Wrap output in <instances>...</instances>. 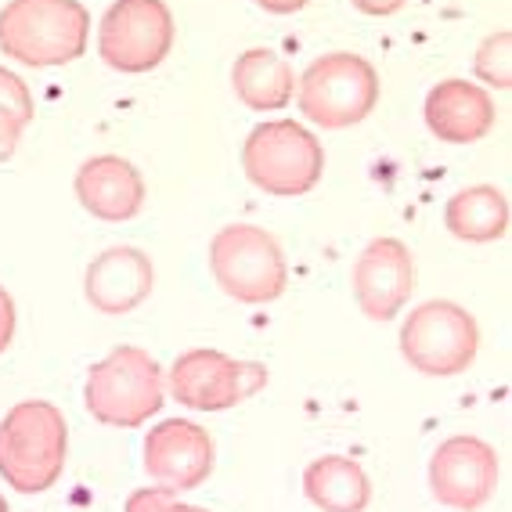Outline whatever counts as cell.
I'll return each mask as SVG.
<instances>
[{
    "instance_id": "1",
    "label": "cell",
    "mask_w": 512,
    "mask_h": 512,
    "mask_svg": "<svg viewBox=\"0 0 512 512\" xmlns=\"http://www.w3.org/2000/svg\"><path fill=\"white\" fill-rule=\"evenodd\" d=\"M91 11L80 0H8L0 8V51L29 69H55L87 55Z\"/></svg>"
},
{
    "instance_id": "2",
    "label": "cell",
    "mask_w": 512,
    "mask_h": 512,
    "mask_svg": "<svg viewBox=\"0 0 512 512\" xmlns=\"http://www.w3.org/2000/svg\"><path fill=\"white\" fill-rule=\"evenodd\" d=\"M69 426L51 401H19L0 419V476L19 494H44L65 473Z\"/></svg>"
},
{
    "instance_id": "3",
    "label": "cell",
    "mask_w": 512,
    "mask_h": 512,
    "mask_svg": "<svg viewBox=\"0 0 512 512\" xmlns=\"http://www.w3.org/2000/svg\"><path fill=\"white\" fill-rule=\"evenodd\" d=\"M83 404L94 422L112 430H138L163 412L166 379L159 361L141 347H116L87 372Z\"/></svg>"
},
{
    "instance_id": "4",
    "label": "cell",
    "mask_w": 512,
    "mask_h": 512,
    "mask_svg": "<svg viewBox=\"0 0 512 512\" xmlns=\"http://www.w3.org/2000/svg\"><path fill=\"white\" fill-rule=\"evenodd\" d=\"M242 170L260 192L275 199H300L314 192L325 174V148L296 119H271L249 130L242 145Z\"/></svg>"
},
{
    "instance_id": "5",
    "label": "cell",
    "mask_w": 512,
    "mask_h": 512,
    "mask_svg": "<svg viewBox=\"0 0 512 512\" xmlns=\"http://www.w3.org/2000/svg\"><path fill=\"white\" fill-rule=\"evenodd\" d=\"M296 105L321 130L357 127L379 105V73L368 58L329 51L296 76Z\"/></svg>"
},
{
    "instance_id": "6",
    "label": "cell",
    "mask_w": 512,
    "mask_h": 512,
    "mask_svg": "<svg viewBox=\"0 0 512 512\" xmlns=\"http://www.w3.org/2000/svg\"><path fill=\"white\" fill-rule=\"evenodd\" d=\"M210 271L220 293L238 303H271L289 285V264L271 231L228 224L210 242Z\"/></svg>"
},
{
    "instance_id": "7",
    "label": "cell",
    "mask_w": 512,
    "mask_h": 512,
    "mask_svg": "<svg viewBox=\"0 0 512 512\" xmlns=\"http://www.w3.org/2000/svg\"><path fill=\"white\" fill-rule=\"evenodd\" d=\"M480 325L476 318L451 300L419 303L401 325V354L422 375L451 379L476 361Z\"/></svg>"
},
{
    "instance_id": "8",
    "label": "cell",
    "mask_w": 512,
    "mask_h": 512,
    "mask_svg": "<svg viewBox=\"0 0 512 512\" xmlns=\"http://www.w3.org/2000/svg\"><path fill=\"white\" fill-rule=\"evenodd\" d=\"M174 11L166 0H116L98 22V55L116 73H152L174 51Z\"/></svg>"
},
{
    "instance_id": "9",
    "label": "cell",
    "mask_w": 512,
    "mask_h": 512,
    "mask_svg": "<svg viewBox=\"0 0 512 512\" xmlns=\"http://www.w3.org/2000/svg\"><path fill=\"white\" fill-rule=\"evenodd\" d=\"M267 383V368L256 361H235L220 350H188L170 368V394L192 412H224Z\"/></svg>"
},
{
    "instance_id": "10",
    "label": "cell",
    "mask_w": 512,
    "mask_h": 512,
    "mask_svg": "<svg viewBox=\"0 0 512 512\" xmlns=\"http://www.w3.org/2000/svg\"><path fill=\"white\" fill-rule=\"evenodd\" d=\"M498 487V451L480 437H448L430 458V494L444 509L476 512Z\"/></svg>"
},
{
    "instance_id": "11",
    "label": "cell",
    "mask_w": 512,
    "mask_h": 512,
    "mask_svg": "<svg viewBox=\"0 0 512 512\" xmlns=\"http://www.w3.org/2000/svg\"><path fill=\"white\" fill-rule=\"evenodd\" d=\"M354 300L372 321H394L415 289L412 249L401 238H372L350 271Z\"/></svg>"
},
{
    "instance_id": "12",
    "label": "cell",
    "mask_w": 512,
    "mask_h": 512,
    "mask_svg": "<svg viewBox=\"0 0 512 512\" xmlns=\"http://www.w3.org/2000/svg\"><path fill=\"white\" fill-rule=\"evenodd\" d=\"M141 455L148 480L174 494L195 491L213 473V437L188 419H166L148 430Z\"/></svg>"
},
{
    "instance_id": "13",
    "label": "cell",
    "mask_w": 512,
    "mask_h": 512,
    "mask_svg": "<svg viewBox=\"0 0 512 512\" xmlns=\"http://www.w3.org/2000/svg\"><path fill=\"white\" fill-rule=\"evenodd\" d=\"M156 271L141 249L134 246H112L101 256H94L83 275V296L98 314L123 318V314L138 311L141 303L152 296Z\"/></svg>"
},
{
    "instance_id": "14",
    "label": "cell",
    "mask_w": 512,
    "mask_h": 512,
    "mask_svg": "<svg viewBox=\"0 0 512 512\" xmlns=\"http://www.w3.org/2000/svg\"><path fill=\"white\" fill-rule=\"evenodd\" d=\"M422 119L437 141L448 145H476L494 130V98L487 94V87L469 80H444L426 94L422 105Z\"/></svg>"
},
{
    "instance_id": "15",
    "label": "cell",
    "mask_w": 512,
    "mask_h": 512,
    "mask_svg": "<svg viewBox=\"0 0 512 512\" xmlns=\"http://www.w3.org/2000/svg\"><path fill=\"white\" fill-rule=\"evenodd\" d=\"M76 199L91 217L105 224H123L141 213L148 199L145 177L130 159L94 156L76 170Z\"/></svg>"
},
{
    "instance_id": "16",
    "label": "cell",
    "mask_w": 512,
    "mask_h": 512,
    "mask_svg": "<svg viewBox=\"0 0 512 512\" xmlns=\"http://www.w3.org/2000/svg\"><path fill=\"white\" fill-rule=\"evenodd\" d=\"M235 98L253 112H282L296 94L293 62L271 47H249L231 65Z\"/></svg>"
},
{
    "instance_id": "17",
    "label": "cell",
    "mask_w": 512,
    "mask_h": 512,
    "mask_svg": "<svg viewBox=\"0 0 512 512\" xmlns=\"http://www.w3.org/2000/svg\"><path fill=\"white\" fill-rule=\"evenodd\" d=\"M303 494L321 512H365L372 502V480L354 458L325 455L303 469Z\"/></svg>"
},
{
    "instance_id": "18",
    "label": "cell",
    "mask_w": 512,
    "mask_h": 512,
    "mask_svg": "<svg viewBox=\"0 0 512 512\" xmlns=\"http://www.w3.org/2000/svg\"><path fill=\"white\" fill-rule=\"evenodd\" d=\"M444 224L458 242H498L509 231V199L494 184L462 188L444 206Z\"/></svg>"
},
{
    "instance_id": "19",
    "label": "cell",
    "mask_w": 512,
    "mask_h": 512,
    "mask_svg": "<svg viewBox=\"0 0 512 512\" xmlns=\"http://www.w3.org/2000/svg\"><path fill=\"white\" fill-rule=\"evenodd\" d=\"M476 76L487 83V87H498V91H509L512 87V33L509 29H498L480 44L473 58Z\"/></svg>"
},
{
    "instance_id": "20",
    "label": "cell",
    "mask_w": 512,
    "mask_h": 512,
    "mask_svg": "<svg viewBox=\"0 0 512 512\" xmlns=\"http://www.w3.org/2000/svg\"><path fill=\"white\" fill-rule=\"evenodd\" d=\"M0 112H8V116L22 119V123H33V94H29V87L22 83V76H15L11 69H4L0 65Z\"/></svg>"
},
{
    "instance_id": "21",
    "label": "cell",
    "mask_w": 512,
    "mask_h": 512,
    "mask_svg": "<svg viewBox=\"0 0 512 512\" xmlns=\"http://www.w3.org/2000/svg\"><path fill=\"white\" fill-rule=\"evenodd\" d=\"M123 512H181V498L166 487H141L127 498Z\"/></svg>"
},
{
    "instance_id": "22",
    "label": "cell",
    "mask_w": 512,
    "mask_h": 512,
    "mask_svg": "<svg viewBox=\"0 0 512 512\" xmlns=\"http://www.w3.org/2000/svg\"><path fill=\"white\" fill-rule=\"evenodd\" d=\"M22 130H26V123H22V119L8 116V112H0V163H8V159L15 156Z\"/></svg>"
},
{
    "instance_id": "23",
    "label": "cell",
    "mask_w": 512,
    "mask_h": 512,
    "mask_svg": "<svg viewBox=\"0 0 512 512\" xmlns=\"http://www.w3.org/2000/svg\"><path fill=\"white\" fill-rule=\"evenodd\" d=\"M11 339H15V300L0 285V354L11 347Z\"/></svg>"
},
{
    "instance_id": "24",
    "label": "cell",
    "mask_w": 512,
    "mask_h": 512,
    "mask_svg": "<svg viewBox=\"0 0 512 512\" xmlns=\"http://www.w3.org/2000/svg\"><path fill=\"white\" fill-rule=\"evenodd\" d=\"M361 15H372V19H386V15H397V11L408 4V0H350Z\"/></svg>"
},
{
    "instance_id": "25",
    "label": "cell",
    "mask_w": 512,
    "mask_h": 512,
    "mask_svg": "<svg viewBox=\"0 0 512 512\" xmlns=\"http://www.w3.org/2000/svg\"><path fill=\"white\" fill-rule=\"evenodd\" d=\"M264 11H271V15H296V11H303L311 0H256Z\"/></svg>"
},
{
    "instance_id": "26",
    "label": "cell",
    "mask_w": 512,
    "mask_h": 512,
    "mask_svg": "<svg viewBox=\"0 0 512 512\" xmlns=\"http://www.w3.org/2000/svg\"><path fill=\"white\" fill-rule=\"evenodd\" d=\"M181 512H210V509H202V505H188V502H181Z\"/></svg>"
},
{
    "instance_id": "27",
    "label": "cell",
    "mask_w": 512,
    "mask_h": 512,
    "mask_svg": "<svg viewBox=\"0 0 512 512\" xmlns=\"http://www.w3.org/2000/svg\"><path fill=\"white\" fill-rule=\"evenodd\" d=\"M0 512H8V502H4V494H0Z\"/></svg>"
}]
</instances>
